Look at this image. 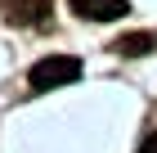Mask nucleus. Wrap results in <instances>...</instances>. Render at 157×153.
Wrapping results in <instances>:
<instances>
[{
	"instance_id": "nucleus-1",
	"label": "nucleus",
	"mask_w": 157,
	"mask_h": 153,
	"mask_svg": "<svg viewBox=\"0 0 157 153\" xmlns=\"http://www.w3.org/2000/svg\"><path fill=\"white\" fill-rule=\"evenodd\" d=\"M76 77H81V59H72V54H49V59L32 63V72H27V81L36 86V90H54V86H72Z\"/></svg>"
},
{
	"instance_id": "nucleus-2",
	"label": "nucleus",
	"mask_w": 157,
	"mask_h": 153,
	"mask_svg": "<svg viewBox=\"0 0 157 153\" xmlns=\"http://www.w3.org/2000/svg\"><path fill=\"white\" fill-rule=\"evenodd\" d=\"M0 9H5V18L13 27H36L49 14V0H0Z\"/></svg>"
},
{
	"instance_id": "nucleus-3",
	"label": "nucleus",
	"mask_w": 157,
	"mask_h": 153,
	"mask_svg": "<svg viewBox=\"0 0 157 153\" xmlns=\"http://www.w3.org/2000/svg\"><path fill=\"white\" fill-rule=\"evenodd\" d=\"M67 5H72L76 18H94V23H112L121 14H130L126 0H67Z\"/></svg>"
},
{
	"instance_id": "nucleus-4",
	"label": "nucleus",
	"mask_w": 157,
	"mask_h": 153,
	"mask_svg": "<svg viewBox=\"0 0 157 153\" xmlns=\"http://www.w3.org/2000/svg\"><path fill=\"white\" fill-rule=\"evenodd\" d=\"M112 50H117V54H148V50H153V36L148 32H130V36H121Z\"/></svg>"
},
{
	"instance_id": "nucleus-5",
	"label": "nucleus",
	"mask_w": 157,
	"mask_h": 153,
	"mask_svg": "<svg viewBox=\"0 0 157 153\" xmlns=\"http://www.w3.org/2000/svg\"><path fill=\"white\" fill-rule=\"evenodd\" d=\"M144 153H157V135H148V144H144Z\"/></svg>"
}]
</instances>
